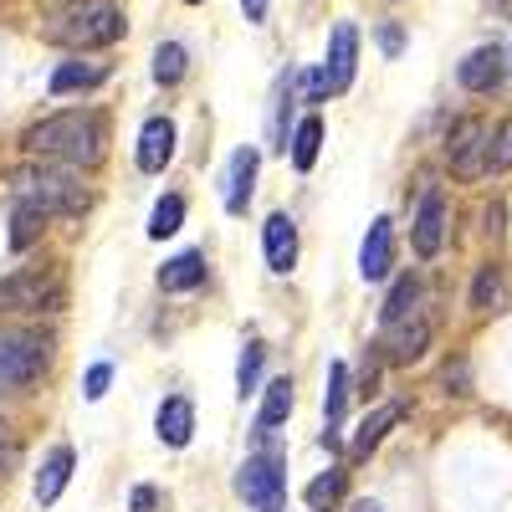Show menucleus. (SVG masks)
Masks as SVG:
<instances>
[{"label":"nucleus","instance_id":"obj_1","mask_svg":"<svg viewBox=\"0 0 512 512\" xmlns=\"http://www.w3.org/2000/svg\"><path fill=\"white\" fill-rule=\"evenodd\" d=\"M26 154L31 159H47V164H67V169H93L103 159L108 144V128L98 113L88 108H72V113H52L26 128Z\"/></svg>","mask_w":512,"mask_h":512},{"label":"nucleus","instance_id":"obj_2","mask_svg":"<svg viewBox=\"0 0 512 512\" xmlns=\"http://www.w3.org/2000/svg\"><path fill=\"white\" fill-rule=\"evenodd\" d=\"M123 36V11L113 0H72V6L52 11L41 21V41L67 52H93V47H113Z\"/></svg>","mask_w":512,"mask_h":512},{"label":"nucleus","instance_id":"obj_3","mask_svg":"<svg viewBox=\"0 0 512 512\" xmlns=\"http://www.w3.org/2000/svg\"><path fill=\"white\" fill-rule=\"evenodd\" d=\"M16 195L21 200H36L47 216H82L88 210V190H82L72 175H67V164H26V169H16Z\"/></svg>","mask_w":512,"mask_h":512},{"label":"nucleus","instance_id":"obj_4","mask_svg":"<svg viewBox=\"0 0 512 512\" xmlns=\"http://www.w3.org/2000/svg\"><path fill=\"white\" fill-rule=\"evenodd\" d=\"M47 359H52V349L41 333H0V384H6V390L36 384Z\"/></svg>","mask_w":512,"mask_h":512},{"label":"nucleus","instance_id":"obj_5","mask_svg":"<svg viewBox=\"0 0 512 512\" xmlns=\"http://www.w3.org/2000/svg\"><path fill=\"white\" fill-rule=\"evenodd\" d=\"M487 149H492V128L482 118H461L446 139V159L456 180H477L487 175Z\"/></svg>","mask_w":512,"mask_h":512},{"label":"nucleus","instance_id":"obj_6","mask_svg":"<svg viewBox=\"0 0 512 512\" xmlns=\"http://www.w3.org/2000/svg\"><path fill=\"white\" fill-rule=\"evenodd\" d=\"M57 303H62V282L52 272H16L0 282V313H36Z\"/></svg>","mask_w":512,"mask_h":512},{"label":"nucleus","instance_id":"obj_7","mask_svg":"<svg viewBox=\"0 0 512 512\" xmlns=\"http://www.w3.org/2000/svg\"><path fill=\"white\" fill-rule=\"evenodd\" d=\"M282 487H287V472L277 456H251L236 477V492L262 512H282Z\"/></svg>","mask_w":512,"mask_h":512},{"label":"nucleus","instance_id":"obj_8","mask_svg":"<svg viewBox=\"0 0 512 512\" xmlns=\"http://www.w3.org/2000/svg\"><path fill=\"white\" fill-rule=\"evenodd\" d=\"M354 67H359V31H354V21H338L328 36V62H323L333 93H344L354 82Z\"/></svg>","mask_w":512,"mask_h":512},{"label":"nucleus","instance_id":"obj_9","mask_svg":"<svg viewBox=\"0 0 512 512\" xmlns=\"http://www.w3.org/2000/svg\"><path fill=\"white\" fill-rule=\"evenodd\" d=\"M425 349H431V318H405V323H390L384 328V359L390 364H415Z\"/></svg>","mask_w":512,"mask_h":512},{"label":"nucleus","instance_id":"obj_10","mask_svg":"<svg viewBox=\"0 0 512 512\" xmlns=\"http://www.w3.org/2000/svg\"><path fill=\"white\" fill-rule=\"evenodd\" d=\"M410 241H415V251H420V256H436V251L446 246V200H441V190H425V195H420V210H415V231H410Z\"/></svg>","mask_w":512,"mask_h":512},{"label":"nucleus","instance_id":"obj_11","mask_svg":"<svg viewBox=\"0 0 512 512\" xmlns=\"http://www.w3.org/2000/svg\"><path fill=\"white\" fill-rule=\"evenodd\" d=\"M390 267H395V226H390V216H379L364 236L359 272H364V282H379V277H390Z\"/></svg>","mask_w":512,"mask_h":512},{"label":"nucleus","instance_id":"obj_12","mask_svg":"<svg viewBox=\"0 0 512 512\" xmlns=\"http://www.w3.org/2000/svg\"><path fill=\"white\" fill-rule=\"evenodd\" d=\"M502 72H507L502 47H477V52H466V62L456 67V77H461L466 93H492L497 82H502Z\"/></svg>","mask_w":512,"mask_h":512},{"label":"nucleus","instance_id":"obj_13","mask_svg":"<svg viewBox=\"0 0 512 512\" xmlns=\"http://www.w3.org/2000/svg\"><path fill=\"white\" fill-rule=\"evenodd\" d=\"M169 159H175V123H169V118H149L139 128V169H144V175H159Z\"/></svg>","mask_w":512,"mask_h":512},{"label":"nucleus","instance_id":"obj_14","mask_svg":"<svg viewBox=\"0 0 512 512\" xmlns=\"http://www.w3.org/2000/svg\"><path fill=\"white\" fill-rule=\"evenodd\" d=\"M154 431H159V441L164 446H190V436H195V405L185 400V395H169L164 405H159V415H154Z\"/></svg>","mask_w":512,"mask_h":512},{"label":"nucleus","instance_id":"obj_15","mask_svg":"<svg viewBox=\"0 0 512 512\" xmlns=\"http://www.w3.org/2000/svg\"><path fill=\"white\" fill-rule=\"evenodd\" d=\"M262 241H267V267L272 272H292V262H297V226H292V216H267V226H262Z\"/></svg>","mask_w":512,"mask_h":512},{"label":"nucleus","instance_id":"obj_16","mask_svg":"<svg viewBox=\"0 0 512 512\" xmlns=\"http://www.w3.org/2000/svg\"><path fill=\"white\" fill-rule=\"evenodd\" d=\"M256 164H262V154H256V149H236V159H231V185H226V210H231V216H246L251 185H256Z\"/></svg>","mask_w":512,"mask_h":512},{"label":"nucleus","instance_id":"obj_17","mask_svg":"<svg viewBox=\"0 0 512 512\" xmlns=\"http://www.w3.org/2000/svg\"><path fill=\"white\" fill-rule=\"evenodd\" d=\"M67 482H72V451H67V446H57L47 461H41V472H36V487H31V492H36V502H41V507H52V502L62 497V487H67Z\"/></svg>","mask_w":512,"mask_h":512},{"label":"nucleus","instance_id":"obj_18","mask_svg":"<svg viewBox=\"0 0 512 512\" xmlns=\"http://www.w3.org/2000/svg\"><path fill=\"white\" fill-rule=\"evenodd\" d=\"M205 282V256L200 251H180V256H169V262L159 267V287L164 292H190Z\"/></svg>","mask_w":512,"mask_h":512},{"label":"nucleus","instance_id":"obj_19","mask_svg":"<svg viewBox=\"0 0 512 512\" xmlns=\"http://www.w3.org/2000/svg\"><path fill=\"white\" fill-rule=\"evenodd\" d=\"M395 425H400V405H379L374 415H364V420H359V431H354V456H369L384 436L395 431Z\"/></svg>","mask_w":512,"mask_h":512},{"label":"nucleus","instance_id":"obj_20","mask_svg":"<svg viewBox=\"0 0 512 512\" xmlns=\"http://www.w3.org/2000/svg\"><path fill=\"white\" fill-rule=\"evenodd\" d=\"M47 221H52V216H47L36 200H21V195H16V210H11V246L26 251L41 231H47Z\"/></svg>","mask_w":512,"mask_h":512},{"label":"nucleus","instance_id":"obj_21","mask_svg":"<svg viewBox=\"0 0 512 512\" xmlns=\"http://www.w3.org/2000/svg\"><path fill=\"white\" fill-rule=\"evenodd\" d=\"M108 82V62H62L52 72V93H77V88H98Z\"/></svg>","mask_w":512,"mask_h":512},{"label":"nucleus","instance_id":"obj_22","mask_svg":"<svg viewBox=\"0 0 512 512\" xmlns=\"http://www.w3.org/2000/svg\"><path fill=\"white\" fill-rule=\"evenodd\" d=\"M415 303H420V282H415V277H400V282L390 287V297H384L379 323L390 328V323H405V318H415Z\"/></svg>","mask_w":512,"mask_h":512},{"label":"nucleus","instance_id":"obj_23","mask_svg":"<svg viewBox=\"0 0 512 512\" xmlns=\"http://www.w3.org/2000/svg\"><path fill=\"white\" fill-rule=\"evenodd\" d=\"M318 149H323V118H303L297 123V134H292V169H308L318 164Z\"/></svg>","mask_w":512,"mask_h":512},{"label":"nucleus","instance_id":"obj_24","mask_svg":"<svg viewBox=\"0 0 512 512\" xmlns=\"http://www.w3.org/2000/svg\"><path fill=\"white\" fill-rule=\"evenodd\" d=\"M292 415V379H272L262 390V410H256V425L262 431H272V425H282Z\"/></svg>","mask_w":512,"mask_h":512},{"label":"nucleus","instance_id":"obj_25","mask_svg":"<svg viewBox=\"0 0 512 512\" xmlns=\"http://www.w3.org/2000/svg\"><path fill=\"white\" fill-rule=\"evenodd\" d=\"M185 47H180V41H159V47H154V82H164V88H175V82L185 77Z\"/></svg>","mask_w":512,"mask_h":512},{"label":"nucleus","instance_id":"obj_26","mask_svg":"<svg viewBox=\"0 0 512 512\" xmlns=\"http://www.w3.org/2000/svg\"><path fill=\"white\" fill-rule=\"evenodd\" d=\"M344 405H349V364H333L328 369V395H323V415H328V431L344 420Z\"/></svg>","mask_w":512,"mask_h":512},{"label":"nucleus","instance_id":"obj_27","mask_svg":"<svg viewBox=\"0 0 512 512\" xmlns=\"http://www.w3.org/2000/svg\"><path fill=\"white\" fill-rule=\"evenodd\" d=\"M180 221H185V200H180V195H164V200L154 205V216H149V236H154V241L175 236Z\"/></svg>","mask_w":512,"mask_h":512},{"label":"nucleus","instance_id":"obj_28","mask_svg":"<svg viewBox=\"0 0 512 512\" xmlns=\"http://www.w3.org/2000/svg\"><path fill=\"white\" fill-rule=\"evenodd\" d=\"M262 364H267V349H262V338H251V344L241 349V364H236V384H241V395L256 390V379H262Z\"/></svg>","mask_w":512,"mask_h":512},{"label":"nucleus","instance_id":"obj_29","mask_svg":"<svg viewBox=\"0 0 512 512\" xmlns=\"http://www.w3.org/2000/svg\"><path fill=\"white\" fill-rule=\"evenodd\" d=\"M338 497H344V472H323L318 482H308V507H313V512L333 507Z\"/></svg>","mask_w":512,"mask_h":512},{"label":"nucleus","instance_id":"obj_30","mask_svg":"<svg viewBox=\"0 0 512 512\" xmlns=\"http://www.w3.org/2000/svg\"><path fill=\"white\" fill-rule=\"evenodd\" d=\"M487 169H492V175H502V169H512V123H497V128H492Z\"/></svg>","mask_w":512,"mask_h":512},{"label":"nucleus","instance_id":"obj_31","mask_svg":"<svg viewBox=\"0 0 512 512\" xmlns=\"http://www.w3.org/2000/svg\"><path fill=\"white\" fill-rule=\"evenodd\" d=\"M497 297H502V272L487 262V267L477 272V282H472V308H492Z\"/></svg>","mask_w":512,"mask_h":512},{"label":"nucleus","instance_id":"obj_32","mask_svg":"<svg viewBox=\"0 0 512 512\" xmlns=\"http://www.w3.org/2000/svg\"><path fill=\"white\" fill-rule=\"evenodd\" d=\"M108 379H113V364H93V369H88V384H82V395L103 400V395H108Z\"/></svg>","mask_w":512,"mask_h":512},{"label":"nucleus","instance_id":"obj_33","mask_svg":"<svg viewBox=\"0 0 512 512\" xmlns=\"http://www.w3.org/2000/svg\"><path fill=\"white\" fill-rule=\"evenodd\" d=\"M128 512H159V492H154V487H134V497H128Z\"/></svg>","mask_w":512,"mask_h":512},{"label":"nucleus","instance_id":"obj_34","mask_svg":"<svg viewBox=\"0 0 512 512\" xmlns=\"http://www.w3.org/2000/svg\"><path fill=\"white\" fill-rule=\"evenodd\" d=\"M446 384H451V395H472V390H466V364L446 369Z\"/></svg>","mask_w":512,"mask_h":512},{"label":"nucleus","instance_id":"obj_35","mask_svg":"<svg viewBox=\"0 0 512 512\" xmlns=\"http://www.w3.org/2000/svg\"><path fill=\"white\" fill-rule=\"evenodd\" d=\"M379 47H384V52H400V26H384V31H379Z\"/></svg>","mask_w":512,"mask_h":512},{"label":"nucleus","instance_id":"obj_36","mask_svg":"<svg viewBox=\"0 0 512 512\" xmlns=\"http://www.w3.org/2000/svg\"><path fill=\"white\" fill-rule=\"evenodd\" d=\"M241 11L246 21H267V0H241Z\"/></svg>","mask_w":512,"mask_h":512},{"label":"nucleus","instance_id":"obj_37","mask_svg":"<svg viewBox=\"0 0 512 512\" xmlns=\"http://www.w3.org/2000/svg\"><path fill=\"white\" fill-rule=\"evenodd\" d=\"M487 231H492V236L502 231V205H487Z\"/></svg>","mask_w":512,"mask_h":512},{"label":"nucleus","instance_id":"obj_38","mask_svg":"<svg viewBox=\"0 0 512 512\" xmlns=\"http://www.w3.org/2000/svg\"><path fill=\"white\" fill-rule=\"evenodd\" d=\"M354 512H379V502H369V497H364V502H354Z\"/></svg>","mask_w":512,"mask_h":512},{"label":"nucleus","instance_id":"obj_39","mask_svg":"<svg viewBox=\"0 0 512 512\" xmlns=\"http://www.w3.org/2000/svg\"><path fill=\"white\" fill-rule=\"evenodd\" d=\"M0 451H6V420H0Z\"/></svg>","mask_w":512,"mask_h":512},{"label":"nucleus","instance_id":"obj_40","mask_svg":"<svg viewBox=\"0 0 512 512\" xmlns=\"http://www.w3.org/2000/svg\"><path fill=\"white\" fill-rule=\"evenodd\" d=\"M185 6H200V0H185Z\"/></svg>","mask_w":512,"mask_h":512}]
</instances>
